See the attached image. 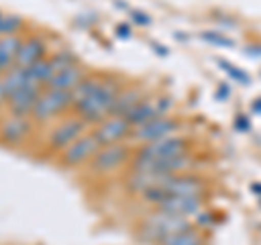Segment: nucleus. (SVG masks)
Instances as JSON below:
<instances>
[{
  "label": "nucleus",
  "mask_w": 261,
  "mask_h": 245,
  "mask_svg": "<svg viewBox=\"0 0 261 245\" xmlns=\"http://www.w3.org/2000/svg\"><path fill=\"white\" fill-rule=\"evenodd\" d=\"M120 89H122V85H120L118 76L105 74L100 80V87H98L85 102H81L79 107L72 109V113L83 117L89 126L100 124L102 119H107L111 115L113 102H116V96L120 94Z\"/></svg>",
  "instance_id": "nucleus-1"
},
{
  "label": "nucleus",
  "mask_w": 261,
  "mask_h": 245,
  "mask_svg": "<svg viewBox=\"0 0 261 245\" xmlns=\"http://www.w3.org/2000/svg\"><path fill=\"white\" fill-rule=\"evenodd\" d=\"M194 224L185 217H176V215H168V213H161V210H154L148 217L140 224V236L144 241L159 245L161 241L170 239L174 234H181L192 230Z\"/></svg>",
  "instance_id": "nucleus-2"
},
{
  "label": "nucleus",
  "mask_w": 261,
  "mask_h": 245,
  "mask_svg": "<svg viewBox=\"0 0 261 245\" xmlns=\"http://www.w3.org/2000/svg\"><path fill=\"white\" fill-rule=\"evenodd\" d=\"M130 161H133V152H130L128 143H116V145H102L85 167L89 174L107 176L118 171L120 167H124Z\"/></svg>",
  "instance_id": "nucleus-3"
},
{
  "label": "nucleus",
  "mask_w": 261,
  "mask_h": 245,
  "mask_svg": "<svg viewBox=\"0 0 261 245\" xmlns=\"http://www.w3.org/2000/svg\"><path fill=\"white\" fill-rule=\"evenodd\" d=\"M87 130H89L87 121L72 113V115L63 117L61 121H57L53 126L50 135H48V141H46V150L50 154H59L68 148L72 141H76L81 135H85Z\"/></svg>",
  "instance_id": "nucleus-4"
},
{
  "label": "nucleus",
  "mask_w": 261,
  "mask_h": 245,
  "mask_svg": "<svg viewBox=\"0 0 261 245\" xmlns=\"http://www.w3.org/2000/svg\"><path fill=\"white\" fill-rule=\"evenodd\" d=\"M100 148L102 145H100V141H98V137L94 135V130H87V133L81 135L76 141H72L63 152L57 154V157H59V165L65 167V169L85 167Z\"/></svg>",
  "instance_id": "nucleus-5"
},
{
  "label": "nucleus",
  "mask_w": 261,
  "mask_h": 245,
  "mask_svg": "<svg viewBox=\"0 0 261 245\" xmlns=\"http://www.w3.org/2000/svg\"><path fill=\"white\" fill-rule=\"evenodd\" d=\"M190 150H192V141L187 137H183L181 133H176V135H170V137L157 139V141L140 145V148L133 152V157H140V159H170V157L187 154Z\"/></svg>",
  "instance_id": "nucleus-6"
},
{
  "label": "nucleus",
  "mask_w": 261,
  "mask_h": 245,
  "mask_svg": "<svg viewBox=\"0 0 261 245\" xmlns=\"http://www.w3.org/2000/svg\"><path fill=\"white\" fill-rule=\"evenodd\" d=\"M181 121L176 117H157V119H150L146 124H140L135 128H130V135H128V141L133 145H144V143H150V141H157V139L163 137H170V135H176L181 133Z\"/></svg>",
  "instance_id": "nucleus-7"
},
{
  "label": "nucleus",
  "mask_w": 261,
  "mask_h": 245,
  "mask_svg": "<svg viewBox=\"0 0 261 245\" xmlns=\"http://www.w3.org/2000/svg\"><path fill=\"white\" fill-rule=\"evenodd\" d=\"M68 109H72V96L70 91H57V89H46L42 96H39V100L35 104V109L31 113V119L35 121V124H42V121H48V119H55L63 115Z\"/></svg>",
  "instance_id": "nucleus-8"
},
{
  "label": "nucleus",
  "mask_w": 261,
  "mask_h": 245,
  "mask_svg": "<svg viewBox=\"0 0 261 245\" xmlns=\"http://www.w3.org/2000/svg\"><path fill=\"white\" fill-rule=\"evenodd\" d=\"M172 104H174L172 98H168V96H146L124 119L130 124V128H135V126L146 124V121H150V119L170 115Z\"/></svg>",
  "instance_id": "nucleus-9"
},
{
  "label": "nucleus",
  "mask_w": 261,
  "mask_h": 245,
  "mask_svg": "<svg viewBox=\"0 0 261 245\" xmlns=\"http://www.w3.org/2000/svg\"><path fill=\"white\" fill-rule=\"evenodd\" d=\"M157 210L194 222V217L205 210V198L202 195H170L159 204Z\"/></svg>",
  "instance_id": "nucleus-10"
},
{
  "label": "nucleus",
  "mask_w": 261,
  "mask_h": 245,
  "mask_svg": "<svg viewBox=\"0 0 261 245\" xmlns=\"http://www.w3.org/2000/svg\"><path fill=\"white\" fill-rule=\"evenodd\" d=\"M33 126H35V121L31 117H20L9 113L5 119H0V141L5 145H11V148H18V145L29 141Z\"/></svg>",
  "instance_id": "nucleus-11"
},
{
  "label": "nucleus",
  "mask_w": 261,
  "mask_h": 245,
  "mask_svg": "<svg viewBox=\"0 0 261 245\" xmlns=\"http://www.w3.org/2000/svg\"><path fill=\"white\" fill-rule=\"evenodd\" d=\"M159 189L166 193V198H170V195H202L207 189V185L200 176L187 171V174L168 176L166 180L159 185Z\"/></svg>",
  "instance_id": "nucleus-12"
},
{
  "label": "nucleus",
  "mask_w": 261,
  "mask_h": 245,
  "mask_svg": "<svg viewBox=\"0 0 261 245\" xmlns=\"http://www.w3.org/2000/svg\"><path fill=\"white\" fill-rule=\"evenodd\" d=\"M94 135L98 137L100 145H116V143H126L130 135V124L124 117L109 115L107 119H102L100 124H96Z\"/></svg>",
  "instance_id": "nucleus-13"
},
{
  "label": "nucleus",
  "mask_w": 261,
  "mask_h": 245,
  "mask_svg": "<svg viewBox=\"0 0 261 245\" xmlns=\"http://www.w3.org/2000/svg\"><path fill=\"white\" fill-rule=\"evenodd\" d=\"M42 91H44V87H39L35 83L24 85L13 96H9V100H7V111H9L11 115L31 117V113H33V109H35V104L39 100V96H42Z\"/></svg>",
  "instance_id": "nucleus-14"
},
{
  "label": "nucleus",
  "mask_w": 261,
  "mask_h": 245,
  "mask_svg": "<svg viewBox=\"0 0 261 245\" xmlns=\"http://www.w3.org/2000/svg\"><path fill=\"white\" fill-rule=\"evenodd\" d=\"M46 59V42L39 35H31L22 39V46L15 56V68L27 70L31 65H35L37 61Z\"/></svg>",
  "instance_id": "nucleus-15"
},
{
  "label": "nucleus",
  "mask_w": 261,
  "mask_h": 245,
  "mask_svg": "<svg viewBox=\"0 0 261 245\" xmlns=\"http://www.w3.org/2000/svg\"><path fill=\"white\" fill-rule=\"evenodd\" d=\"M87 74H89V72L81 63L70 65V68L57 72V74L50 78V83L46 85V89H57V91H72V89H74Z\"/></svg>",
  "instance_id": "nucleus-16"
},
{
  "label": "nucleus",
  "mask_w": 261,
  "mask_h": 245,
  "mask_svg": "<svg viewBox=\"0 0 261 245\" xmlns=\"http://www.w3.org/2000/svg\"><path fill=\"white\" fill-rule=\"evenodd\" d=\"M144 98H146V89L144 87H122L120 94L116 96V102H113L111 115L126 117L128 113L144 100Z\"/></svg>",
  "instance_id": "nucleus-17"
},
{
  "label": "nucleus",
  "mask_w": 261,
  "mask_h": 245,
  "mask_svg": "<svg viewBox=\"0 0 261 245\" xmlns=\"http://www.w3.org/2000/svg\"><path fill=\"white\" fill-rule=\"evenodd\" d=\"M22 35H5L0 37V72L15 68V56L22 46Z\"/></svg>",
  "instance_id": "nucleus-18"
},
{
  "label": "nucleus",
  "mask_w": 261,
  "mask_h": 245,
  "mask_svg": "<svg viewBox=\"0 0 261 245\" xmlns=\"http://www.w3.org/2000/svg\"><path fill=\"white\" fill-rule=\"evenodd\" d=\"M100 80H102V74H94V72H89V74L70 91V96H72V109L79 107L81 102H85L87 98L92 96L98 87H100Z\"/></svg>",
  "instance_id": "nucleus-19"
},
{
  "label": "nucleus",
  "mask_w": 261,
  "mask_h": 245,
  "mask_svg": "<svg viewBox=\"0 0 261 245\" xmlns=\"http://www.w3.org/2000/svg\"><path fill=\"white\" fill-rule=\"evenodd\" d=\"M0 83H3V89H5V94H7V100H9V96H13L18 89H22L24 85H29L31 80L27 76V70H22V68H11V70H7L3 72V76H0Z\"/></svg>",
  "instance_id": "nucleus-20"
},
{
  "label": "nucleus",
  "mask_w": 261,
  "mask_h": 245,
  "mask_svg": "<svg viewBox=\"0 0 261 245\" xmlns=\"http://www.w3.org/2000/svg\"><path fill=\"white\" fill-rule=\"evenodd\" d=\"M159 245H205V241H202L200 232L196 230V228H192V230H187V232L174 234V236H170V239L161 241Z\"/></svg>",
  "instance_id": "nucleus-21"
},
{
  "label": "nucleus",
  "mask_w": 261,
  "mask_h": 245,
  "mask_svg": "<svg viewBox=\"0 0 261 245\" xmlns=\"http://www.w3.org/2000/svg\"><path fill=\"white\" fill-rule=\"evenodd\" d=\"M48 61H50V68L53 72L57 74V72H61L65 68H70V65H76L79 59H76V54L74 52H70V50H59V52H55L48 56Z\"/></svg>",
  "instance_id": "nucleus-22"
},
{
  "label": "nucleus",
  "mask_w": 261,
  "mask_h": 245,
  "mask_svg": "<svg viewBox=\"0 0 261 245\" xmlns=\"http://www.w3.org/2000/svg\"><path fill=\"white\" fill-rule=\"evenodd\" d=\"M200 37L205 39V42L214 44V46H220V48H233L235 46L231 39H226L224 35H220V33H216V30H205V33H200Z\"/></svg>",
  "instance_id": "nucleus-23"
},
{
  "label": "nucleus",
  "mask_w": 261,
  "mask_h": 245,
  "mask_svg": "<svg viewBox=\"0 0 261 245\" xmlns=\"http://www.w3.org/2000/svg\"><path fill=\"white\" fill-rule=\"evenodd\" d=\"M220 65H222V68H226L228 76H231V78H235V80H238V83H242V85H248V83H250V78H248L246 74H244V72H242L240 68H235V65L226 63V61H220Z\"/></svg>",
  "instance_id": "nucleus-24"
},
{
  "label": "nucleus",
  "mask_w": 261,
  "mask_h": 245,
  "mask_svg": "<svg viewBox=\"0 0 261 245\" xmlns=\"http://www.w3.org/2000/svg\"><path fill=\"white\" fill-rule=\"evenodd\" d=\"M130 20H133L135 24H140V26H148V24H150V15L133 9V11H130Z\"/></svg>",
  "instance_id": "nucleus-25"
},
{
  "label": "nucleus",
  "mask_w": 261,
  "mask_h": 245,
  "mask_svg": "<svg viewBox=\"0 0 261 245\" xmlns=\"http://www.w3.org/2000/svg\"><path fill=\"white\" fill-rule=\"evenodd\" d=\"M116 33L122 37V39H126V37H130V30L124 26V24H120V26H116Z\"/></svg>",
  "instance_id": "nucleus-26"
},
{
  "label": "nucleus",
  "mask_w": 261,
  "mask_h": 245,
  "mask_svg": "<svg viewBox=\"0 0 261 245\" xmlns=\"http://www.w3.org/2000/svg\"><path fill=\"white\" fill-rule=\"evenodd\" d=\"M235 124H238V128H240V130H248V119L244 117V115H240V117H238V121H235Z\"/></svg>",
  "instance_id": "nucleus-27"
},
{
  "label": "nucleus",
  "mask_w": 261,
  "mask_h": 245,
  "mask_svg": "<svg viewBox=\"0 0 261 245\" xmlns=\"http://www.w3.org/2000/svg\"><path fill=\"white\" fill-rule=\"evenodd\" d=\"M246 52H248L250 56H259L257 52H261V46H248V48H246Z\"/></svg>",
  "instance_id": "nucleus-28"
},
{
  "label": "nucleus",
  "mask_w": 261,
  "mask_h": 245,
  "mask_svg": "<svg viewBox=\"0 0 261 245\" xmlns=\"http://www.w3.org/2000/svg\"><path fill=\"white\" fill-rule=\"evenodd\" d=\"M252 113H257V115H261V98H257V100L252 102Z\"/></svg>",
  "instance_id": "nucleus-29"
},
{
  "label": "nucleus",
  "mask_w": 261,
  "mask_h": 245,
  "mask_svg": "<svg viewBox=\"0 0 261 245\" xmlns=\"http://www.w3.org/2000/svg\"><path fill=\"white\" fill-rule=\"evenodd\" d=\"M3 104H7V94L3 89V83H0V107H3Z\"/></svg>",
  "instance_id": "nucleus-30"
},
{
  "label": "nucleus",
  "mask_w": 261,
  "mask_h": 245,
  "mask_svg": "<svg viewBox=\"0 0 261 245\" xmlns=\"http://www.w3.org/2000/svg\"><path fill=\"white\" fill-rule=\"evenodd\" d=\"M250 189H252V191H257V195H259V198H261V185H259V182H255V185H250Z\"/></svg>",
  "instance_id": "nucleus-31"
},
{
  "label": "nucleus",
  "mask_w": 261,
  "mask_h": 245,
  "mask_svg": "<svg viewBox=\"0 0 261 245\" xmlns=\"http://www.w3.org/2000/svg\"><path fill=\"white\" fill-rule=\"evenodd\" d=\"M0 76H3V72H0Z\"/></svg>",
  "instance_id": "nucleus-32"
}]
</instances>
